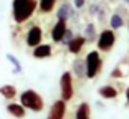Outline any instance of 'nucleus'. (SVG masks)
Segmentation results:
<instances>
[{"instance_id":"nucleus-15","label":"nucleus","mask_w":129,"mask_h":119,"mask_svg":"<svg viewBox=\"0 0 129 119\" xmlns=\"http://www.w3.org/2000/svg\"><path fill=\"white\" fill-rule=\"evenodd\" d=\"M7 111L10 112L12 116H15L17 119H22L25 116V108H23L22 104H17V103H10L7 106Z\"/></svg>"},{"instance_id":"nucleus-23","label":"nucleus","mask_w":129,"mask_h":119,"mask_svg":"<svg viewBox=\"0 0 129 119\" xmlns=\"http://www.w3.org/2000/svg\"><path fill=\"white\" fill-rule=\"evenodd\" d=\"M126 98H127V101H129V88L126 89Z\"/></svg>"},{"instance_id":"nucleus-19","label":"nucleus","mask_w":129,"mask_h":119,"mask_svg":"<svg viewBox=\"0 0 129 119\" xmlns=\"http://www.w3.org/2000/svg\"><path fill=\"white\" fill-rule=\"evenodd\" d=\"M55 4H56V0H40V2H38V8H40V12H43V13H48V12H51V8L55 7Z\"/></svg>"},{"instance_id":"nucleus-4","label":"nucleus","mask_w":129,"mask_h":119,"mask_svg":"<svg viewBox=\"0 0 129 119\" xmlns=\"http://www.w3.org/2000/svg\"><path fill=\"white\" fill-rule=\"evenodd\" d=\"M60 91H61V99L63 101L73 99V94H75V88H73V74L68 73V71H64V73L61 74Z\"/></svg>"},{"instance_id":"nucleus-9","label":"nucleus","mask_w":129,"mask_h":119,"mask_svg":"<svg viewBox=\"0 0 129 119\" xmlns=\"http://www.w3.org/2000/svg\"><path fill=\"white\" fill-rule=\"evenodd\" d=\"M73 15H75V12H73V7H71L70 2H63V4L60 5V8H58V12H56V18L64 20V22H68Z\"/></svg>"},{"instance_id":"nucleus-24","label":"nucleus","mask_w":129,"mask_h":119,"mask_svg":"<svg viewBox=\"0 0 129 119\" xmlns=\"http://www.w3.org/2000/svg\"><path fill=\"white\" fill-rule=\"evenodd\" d=\"M126 4H127V5H129V0H126Z\"/></svg>"},{"instance_id":"nucleus-8","label":"nucleus","mask_w":129,"mask_h":119,"mask_svg":"<svg viewBox=\"0 0 129 119\" xmlns=\"http://www.w3.org/2000/svg\"><path fill=\"white\" fill-rule=\"evenodd\" d=\"M66 28H68V25H66V22H64V20H58V22L55 23L53 30H51V38H53L55 43H61Z\"/></svg>"},{"instance_id":"nucleus-6","label":"nucleus","mask_w":129,"mask_h":119,"mask_svg":"<svg viewBox=\"0 0 129 119\" xmlns=\"http://www.w3.org/2000/svg\"><path fill=\"white\" fill-rule=\"evenodd\" d=\"M64 114H66V101L58 99V101H55L53 106L50 108L48 117L46 119H64Z\"/></svg>"},{"instance_id":"nucleus-16","label":"nucleus","mask_w":129,"mask_h":119,"mask_svg":"<svg viewBox=\"0 0 129 119\" xmlns=\"http://www.w3.org/2000/svg\"><path fill=\"white\" fill-rule=\"evenodd\" d=\"M0 94L5 98V99H12V98L17 94V88L12 85H4L0 86Z\"/></svg>"},{"instance_id":"nucleus-14","label":"nucleus","mask_w":129,"mask_h":119,"mask_svg":"<svg viewBox=\"0 0 129 119\" xmlns=\"http://www.w3.org/2000/svg\"><path fill=\"white\" fill-rule=\"evenodd\" d=\"M73 74L78 78H83L86 76V63H84V60H76L75 63H73Z\"/></svg>"},{"instance_id":"nucleus-11","label":"nucleus","mask_w":129,"mask_h":119,"mask_svg":"<svg viewBox=\"0 0 129 119\" xmlns=\"http://www.w3.org/2000/svg\"><path fill=\"white\" fill-rule=\"evenodd\" d=\"M50 55H51V46H50V45H43V43H40L38 46L33 48V58L42 60V58H48Z\"/></svg>"},{"instance_id":"nucleus-20","label":"nucleus","mask_w":129,"mask_h":119,"mask_svg":"<svg viewBox=\"0 0 129 119\" xmlns=\"http://www.w3.org/2000/svg\"><path fill=\"white\" fill-rule=\"evenodd\" d=\"M7 60L12 63V65H13V73H20V71H22V65H20V61L17 60L15 56H13V55L8 53V55H7Z\"/></svg>"},{"instance_id":"nucleus-13","label":"nucleus","mask_w":129,"mask_h":119,"mask_svg":"<svg viewBox=\"0 0 129 119\" xmlns=\"http://www.w3.org/2000/svg\"><path fill=\"white\" fill-rule=\"evenodd\" d=\"M98 93H99V96L101 98H104V99H114V98L118 96V89L114 88V86H101V88L98 89Z\"/></svg>"},{"instance_id":"nucleus-18","label":"nucleus","mask_w":129,"mask_h":119,"mask_svg":"<svg viewBox=\"0 0 129 119\" xmlns=\"http://www.w3.org/2000/svg\"><path fill=\"white\" fill-rule=\"evenodd\" d=\"M83 36L86 38V42H94V40H96V27L93 25V23H88V25H86Z\"/></svg>"},{"instance_id":"nucleus-22","label":"nucleus","mask_w":129,"mask_h":119,"mask_svg":"<svg viewBox=\"0 0 129 119\" xmlns=\"http://www.w3.org/2000/svg\"><path fill=\"white\" fill-rule=\"evenodd\" d=\"M73 4H75V7H76V8H81V7H84L86 0H73Z\"/></svg>"},{"instance_id":"nucleus-17","label":"nucleus","mask_w":129,"mask_h":119,"mask_svg":"<svg viewBox=\"0 0 129 119\" xmlns=\"http://www.w3.org/2000/svg\"><path fill=\"white\" fill-rule=\"evenodd\" d=\"M109 25H111V28L113 30H119L121 27H124V18L121 17V13H113V17H111V20H109Z\"/></svg>"},{"instance_id":"nucleus-21","label":"nucleus","mask_w":129,"mask_h":119,"mask_svg":"<svg viewBox=\"0 0 129 119\" xmlns=\"http://www.w3.org/2000/svg\"><path fill=\"white\" fill-rule=\"evenodd\" d=\"M75 38V35H73V31L70 30V28H66V31H64V35H63V40H61V43H64V45L68 46L70 45V42Z\"/></svg>"},{"instance_id":"nucleus-10","label":"nucleus","mask_w":129,"mask_h":119,"mask_svg":"<svg viewBox=\"0 0 129 119\" xmlns=\"http://www.w3.org/2000/svg\"><path fill=\"white\" fill-rule=\"evenodd\" d=\"M84 43H86V38L84 36H75V38L70 42V45H68V50H70V53H73V55H78L81 50H83V46H84Z\"/></svg>"},{"instance_id":"nucleus-2","label":"nucleus","mask_w":129,"mask_h":119,"mask_svg":"<svg viewBox=\"0 0 129 119\" xmlns=\"http://www.w3.org/2000/svg\"><path fill=\"white\" fill-rule=\"evenodd\" d=\"M20 101H22V106L25 109H30V111H35V112H40L43 111L45 108V103H43V98L38 94L37 91L33 89H27L20 94Z\"/></svg>"},{"instance_id":"nucleus-5","label":"nucleus","mask_w":129,"mask_h":119,"mask_svg":"<svg viewBox=\"0 0 129 119\" xmlns=\"http://www.w3.org/2000/svg\"><path fill=\"white\" fill-rule=\"evenodd\" d=\"M116 42V35L113 30H103L98 36V48L103 51H109Z\"/></svg>"},{"instance_id":"nucleus-7","label":"nucleus","mask_w":129,"mask_h":119,"mask_svg":"<svg viewBox=\"0 0 129 119\" xmlns=\"http://www.w3.org/2000/svg\"><path fill=\"white\" fill-rule=\"evenodd\" d=\"M42 38H43L42 28L37 27V25H33L27 33V45L31 46V48H35V46H38L40 43H42Z\"/></svg>"},{"instance_id":"nucleus-3","label":"nucleus","mask_w":129,"mask_h":119,"mask_svg":"<svg viewBox=\"0 0 129 119\" xmlns=\"http://www.w3.org/2000/svg\"><path fill=\"white\" fill-rule=\"evenodd\" d=\"M86 76L88 78H94L96 74L99 73V69H101V65H103V60L99 56L98 51H89L86 55Z\"/></svg>"},{"instance_id":"nucleus-12","label":"nucleus","mask_w":129,"mask_h":119,"mask_svg":"<svg viewBox=\"0 0 129 119\" xmlns=\"http://www.w3.org/2000/svg\"><path fill=\"white\" fill-rule=\"evenodd\" d=\"M75 119H91V109L88 103H81L75 112Z\"/></svg>"},{"instance_id":"nucleus-1","label":"nucleus","mask_w":129,"mask_h":119,"mask_svg":"<svg viewBox=\"0 0 129 119\" xmlns=\"http://www.w3.org/2000/svg\"><path fill=\"white\" fill-rule=\"evenodd\" d=\"M37 7H38L37 0H13V2H12L13 20H15L17 23L27 22V20L35 13Z\"/></svg>"}]
</instances>
